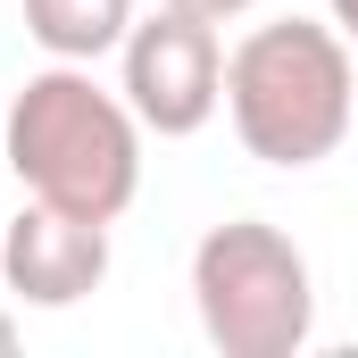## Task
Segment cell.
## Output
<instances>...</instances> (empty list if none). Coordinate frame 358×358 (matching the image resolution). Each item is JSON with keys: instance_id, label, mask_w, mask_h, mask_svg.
I'll return each instance as SVG.
<instances>
[{"instance_id": "9", "label": "cell", "mask_w": 358, "mask_h": 358, "mask_svg": "<svg viewBox=\"0 0 358 358\" xmlns=\"http://www.w3.org/2000/svg\"><path fill=\"white\" fill-rule=\"evenodd\" d=\"M17 350V317H8V308H0V358Z\"/></svg>"}, {"instance_id": "1", "label": "cell", "mask_w": 358, "mask_h": 358, "mask_svg": "<svg viewBox=\"0 0 358 358\" xmlns=\"http://www.w3.org/2000/svg\"><path fill=\"white\" fill-rule=\"evenodd\" d=\"M0 142H8L25 200L117 225L142 192V117L125 108V92L92 84V67H76V59H50L42 76H25Z\"/></svg>"}, {"instance_id": "8", "label": "cell", "mask_w": 358, "mask_h": 358, "mask_svg": "<svg viewBox=\"0 0 358 358\" xmlns=\"http://www.w3.org/2000/svg\"><path fill=\"white\" fill-rule=\"evenodd\" d=\"M334 25H342V42H358V0H334Z\"/></svg>"}, {"instance_id": "2", "label": "cell", "mask_w": 358, "mask_h": 358, "mask_svg": "<svg viewBox=\"0 0 358 358\" xmlns=\"http://www.w3.org/2000/svg\"><path fill=\"white\" fill-rule=\"evenodd\" d=\"M225 117L259 167H317L358 117V76L342 25L275 17L225 50Z\"/></svg>"}, {"instance_id": "7", "label": "cell", "mask_w": 358, "mask_h": 358, "mask_svg": "<svg viewBox=\"0 0 358 358\" xmlns=\"http://www.w3.org/2000/svg\"><path fill=\"white\" fill-rule=\"evenodd\" d=\"M167 8H192V17H208V25H225V17H250L259 0H167Z\"/></svg>"}, {"instance_id": "4", "label": "cell", "mask_w": 358, "mask_h": 358, "mask_svg": "<svg viewBox=\"0 0 358 358\" xmlns=\"http://www.w3.org/2000/svg\"><path fill=\"white\" fill-rule=\"evenodd\" d=\"M117 59H125V108L142 117V134H159V142H183V134H200L217 108H225V42H217V25L208 17H192V8H150V17H134V34L117 42Z\"/></svg>"}, {"instance_id": "3", "label": "cell", "mask_w": 358, "mask_h": 358, "mask_svg": "<svg viewBox=\"0 0 358 358\" xmlns=\"http://www.w3.org/2000/svg\"><path fill=\"white\" fill-rule=\"evenodd\" d=\"M192 308L225 358H292L317 334V275L283 225L234 217L192 250Z\"/></svg>"}, {"instance_id": "6", "label": "cell", "mask_w": 358, "mask_h": 358, "mask_svg": "<svg viewBox=\"0 0 358 358\" xmlns=\"http://www.w3.org/2000/svg\"><path fill=\"white\" fill-rule=\"evenodd\" d=\"M25 34L50 50V59H108L125 34H134V0H25Z\"/></svg>"}, {"instance_id": "5", "label": "cell", "mask_w": 358, "mask_h": 358, "mask_svg": "<svg viewBox=\"0 0 358 358\" xmlns=\"http://www.w3.org/2000/svg\"><path fill=\"white\" fill-rule=\"evenodd\" d=\"M0 283L25 300V308H76L108 283V225L76 217V208H50V200H25L17 225H0Z\"/></svg>"}]
</instances>
